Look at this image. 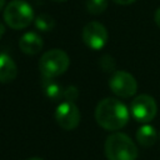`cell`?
I'll return each instance as SVG.
<instances>
[{
	"label": "cell",
	"mask_w": 160,
	"mask_h": 160,
	"mask_svg": "<svg viewBox=\"0 0 160 160\" xmlns=\"http://www.w3.org/2000/svg\"><path fill=\"white\" fill-rule=\"evenodd\" d=\"M82 41L92 50H100L108 41V30L99 21H90L82 29Z\"/></svg>",
	"instance_id": "7"
},
{
	"label": "cell",
	"mask_w": 160,
	"mask_h": 160,
	"mask_svg": "<svg viewBox=\"0 0 160 160\" xmlns=\"http://www.w3.org/2000/svg\"><path fill=\"white\" fill-rule=\"evenodd\" d=\"M18 68L15 61L6 54H0V82L8 84L15 80Z\"/></svg>",
	"instance_id": "10"
},
{
	"label": "cell",
	"mask_w": 160,
	"mask_h": 160,
	"mask_svg": "<svg viewBox=\"0 0 160 160\" xmlns=\"http://www.w3.org/2000/svg\"><path fill=\"white\" fill-rule=\"evenodd\" d=\"M85 8L91 15H99L108 8V0H85Z\"/></svg>",
	"instance_id": "14"
},
{
	"label": "cell",
	"mask_w": 160,
	"mask_h": 160,
	"mask_svg": "<svg viewBox=\"0 0 160 160\" xmlns=\"http://www.w3.org/2000/svg\"><path fill=\"white\" fill-rule=\"evenodd\" d=\"M70 65V59L64 50L51 49L39 60V70L44 78L54 79L64 74Z\"/></svg>",
	"instance_id": "4"
},
{
	"label": "cell",
	"mask_w": 160,
	"mask_h": 160,
	"mask_svg": "<svg viewBox=\"0 0 160 160\" xmlns=\"http://www.w3.org/2000/svg\"><path fill=\"white\" fill-rule=\"evenodd\" d=\"M44 46V40L42 38L36 34L35 31H29V32H25L20 40H19V48L20 50L29 55V56H32V55H36L41 51Z\"/></svg>",
	"instance_id": "9"
},
{
	"label": "cell",
	"mask_w": 160,
	"mask_h": 160,
	"mask_svg": "<svg viewBox=\"0 0 160 160\" xmlns=\"http://www.w3.org/2000/svg\"><path fill=\"white\" fill-rule=\"evenodd\" d=\"M52 1H55V2H64V1H66V0H52Z\"/></svg>",
	"instance_id": "21"
},
{
	"label": "cell",
	"mask_w": 160,
	"mask_h": 160,
	"mask_svg": "<svg viewBox=\"0 0 160 160\" xmlns=\"http://www.w3.org/2000/svg\"><path fill=\"white\" fill-rule=\"evenodd\" d=\"M112 1L116 2V4H119V5H130V4L135 2L136 0H112Z\"/></svg>",
	"instance_id": "17"
},
{
	"label": "cell",
	"mask_w": 160,
	"mask_h": 160,
	"mask_svg": "<svg viewBox=\"0 0 160 160\" xmlns=\"http://www.w3.org/2000/svg\"><path fill=\"white\" fill-rule=\"evenodd\" d=\"M158 106L152 96L142 94L138 95L131 101V115L134 119L141 124H148L156 116Z\"/></svg>",
	"instance_id": "5"
},
{
	"label": "cell",
	"mask_w": 160,
	"mask_h": 160,
	"mask_svg": "<svg viewBox=\"0 0 160 160\" xmlns=\"http://www.w3.org/2000/svg\"><path fill=\"white\" fill-rule=\"evenodd\" d=\"M104 151L108 160H135L138 158L136 145L124 132L109 135L104 144Z\"/></svg>",
	"instance_id": "2"
},
{
	"label": "cell",
	"mask_w": 160,
	"mask_h": 160,
	"mask_svg": "<svg viewBox=\"0 0 160 160\" xmlns=\"http://www.w3.org/2000/svg\"><path fill=\"white\" fill-rule=\"evenodd\" d=\"M28 160H44V159H41V158H38V156H32V158H29Z\"/></svg>",
	"instance_id": "20"
},
{
	"label": "cell",
	"mask_w": 160,
	"mask_h": 160,
	"mask_svg": "<svg viewBox=\"0 0 160 160\" xmlns=\"http://www.w3.org/2000/svg\"><path fill=\"white\" fill-rule=\"evenodd\" d=\"M35 19L32 8L24 0L10 1L4 10L5 24L15 30H21L29 26Z\"/></svg>",
	"instance_id": "3"
},
{
	"label": "cell",
	"mask_w": 160,
	"mask_h": 160,
	"mask_svg": "<svg viewBox=\"0 0 160 160\" xmlns=\"http://www.w3.org/2000/svg\"><path fill=\"white\" fill-rule=\"evenodd\" d=\"M110 90L120 98H131L138 90V82L135 78L128 71H115L109 80Z\"/></svg>",
	"instance_id": "6"
},
{
	"label": "cell",
	"mask_w": 160,
	"mask_h": 160,
	"mask_svg": "<svg viewBox=\"0 0 160 160\" xmlns=\"http://www.w3.org/2000/svg\"><path fill=\"white\" fill-rule=\"evenodd\" d=\"M34 25L39 31L46 32L55 28V20L49 14H39L34 19Z\"/></svg>",
	"instance_id": "13"
},
{
	"label": "cell",
	"mask_w": 160,
	"mask_h": 160,
	"mask_svg": "<svg viewBox=\"0 0 160 160\" xmlns=\"http://www.w3.org/2000/svg\"><path fill=\"white\" fill-rule=\"evenodd\" d=\"M42 91L46 98H49L51 100H58V99L62 98L64 89L60 86L59 82L54 81V79L45 78V81L42 82Z\"/></svg>",
	"instance_id": "12"
},
{
	"label": "cell",
	"mask_w": 160,
	"mask_h": 160,
	"mask_svg": "<svg viewBox=\"0 0 160 160\" xmlns=\"http://www.w3.org/2000/svg\"><path fill=\"white\" fill-rule=\"evenodd\" d=\"M154 20H155V24L160 28V8L156 9V11L154 14Z\"/></svg>",
	"instance_id": "16"
},
{
	"label": "cell",
	"mask_w": 160,
	"mask_h": 160,
	"mask_svg": "<svg viewBox=\"0 0 160 160\" xmlns=\"http://www.w3.org/2000/svg\"><path fill=\"white\" fill-rule=\"evenodd\" d=\"M62 98L65 99V101H70V102H75V100L79 98V89L74 85H69L64 89L62 92Z\"/></svg>",
	"instance_id": "15"
},
{
	"label": "cell",
	"mask_w": 160,
	"mask_h": 160,
	"mask_svg": "<svg viewBox=\"0 0 160 160\" xmlns=\"http://www.w3.org/2000/svg\"><path fill=\"white\" fill-rule=\"evenodd\" d=\"M55 120L60 128L65 130H72L78 128L80 122V110L75 102L64 101L55 109Z\"/></svg>",
	"instance_id": "8"
},
{
	"label": "cell",
	"mask_w": 160,
	"mask_h": 160,
	"mask_svg": "<svg viewBox=\"0 0 160 160\" xmlns=\"http://www.w3.org/2000/svg\"><path fill=\"white\" fill-rule=\"evenodd\" d=\"M95 120L102 129L115 131L128 124L129 110L120 100L115 98H105L96 105Z\"/></svg>",
	"instance_id": "1"
},
{
	"label": "cell",
	"mask_w": 160,
	"mask_h": 160,
	"mask_svg": "<svg viewBox=\"0 0 160 160\" xmlns=\"http://www.w3.org/2000/svg\"><path fill=\"white\" fill-rule=\"evenodd\" d=\"M4 32H5V26L0 22V39L2 38V35H4Z\"/></svg>",
	"instance_id": "18"
},
{
	"label": "cell",
	"mask_w": 160,
	"mask_h": 160,
	"mask_svg": "<svg viewBox=\"0 0 160 160\" xmlns=\"http://www.w3.org/2000/svg\"><path fill=\"white\" fill-rule=\"evenodd\" d=\"M158 138L155 128L150 124H142L136 131V141L144 148H151Z\"/></svg>",
	"instance_id": "11"
},
{
	"label": "cell",
	"mask_w": 160,
	"mask_h": 160,
	"mask_svg": "<svg viewBox=\"0 0 160 160\" xmlns=\"http://www.w3.org/2000/svg\"><path fill=\"white\" fill-rule=\"evenodd\" d=\"M4 6H5V0H0V11L2 10Z\"/></svg>",
	"instance_id": "19"
}]
</instances>
